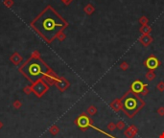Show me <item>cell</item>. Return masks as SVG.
<instances>
[{"label":"cell","mask_w":164,"mask_h":138,"mask_svg":"<svg viewBox=\"0 0 164 138\" xmlns=\"http://www.w3.org/2000/svg\"><path fill=\"white\" fill-rule=\"evenodd\" d=\"M33 26L47 41H51L65 26V22L48 7L34 22Z\"/></svg>","instance_id":"1"},{"label":"cell","mask_w":164,"mask_h":138,"mask_svg":"<svg viewBox=\"0 0 164 138\" xmlns=\"http://www.w3.org/2000/svg\"><path fill=\"white\" fill-rule=\"evenodd\" d=\"M122 99V110L129 118H133L138 111L144 107L145 102L132 91H128Z\"/></svg>","instance_id":"2"},{"label":"cell","mask_w":164,"mask_h":138,"mask_svg":"<svg viewBox=\"0 0 164 138\" xmlns=\"http://www.w3.org/2000/svg\"><path fill=\"white\" fill-rule=\"evenodd\" d=\"M21 71L32 82L38 81L46 73V65L39 59H32L21 68Z\"/></svg>","instance_id":"3"},{"label":"cell","mask_w":164,"mask_h":138,"mask_svg":"<svg viewBox=\"0 0 164 138\" xmlns=\"http://www.w3.org/2000/svg\"><path fill=\"white\" fill-rule=\"evenodd\" d=\"M147 87V85H145L141 81H135L133 83L132 87H130V91L134 94H141L142 91Z\"/></svg>","instance_id":"4"},{"label":"cell","mask_w":164,"mask_h":138,"mask_svg":"<svg viewBox=\"0 0 164 138\" xmlns=\"http://www.w3.org/2000/svg\"><path fill=\"white\" fill-rule=\"evenodd\" d=\"M137 132H138L137 127L134 125H130L126 129V130H124V135L126 136V138H133L137 134Z\"/></svg>","instance_id":"5"},{"label":"cell","mask_w":164,"mask_h":138,"mask_svg":"<svg viewBox=\"0 0 164 138\" xmlns=\"http://www.w3.org/2000/svg\"><path fill=\"white\" fill-rule=\"evenodd\" d=\"M145 64H146V66H147L149 69H152V70H154V69L158 67L159 60L156 59L155 56H151L147 60H146Z\"/></svg>","instance_id":"6"},{"label":"cell","mask_w":164,"mask_h":138,"mask_svg":"<svg viewBox=\"0 0 164 138\" xmlns=\"http://www.w3.org/2000/svg\"><path fill=\"white\" fill-rule=\"evenodd\" d=\"M109 107H111L115 112H118L119 110H122V99H115L113 102H111V103L109 104Z\"/></svg>","instance_id":"7"},{"label":"cell","mask_w":164,"mask_h":138,"mask_svg":"<svg viewBox=\"0 0 164 138\" xmlns=\"http://www.w3.org/2000/svg\"><path fill=\"white\" fill-rule=\"evenodd\" d=\"M96 113H97V108H96V107L90 106L88 107V110H87V114L90 115V116H93V115H95Z\"/></svg>","instance_id":"8"},{"label":"cell","mask_w":164,"mask_h":138,"mask_svg":"<svg viewBox=\"0 0 164 138\" xmlns=\"http://www.w3.org/2000/svg\"><path fill=\"white\" fill-rule=\"evenodd\" d=\"M126 128V124L123 121H118V123L116 124V129H118L119 130H123Z\"/></svg>","instance_id":"9"},{"label":"cell","mask_w":164,"mask_h":138,"mask_svg":"<svg viewBox=\"0 0 164 138\" xmlns=\"http://www.w3.org/2000/svg\"><path fill=\"white\" fill-rule=\"evenodd\" d=\"M107 129H108V130H109V132H114L116 129V124H114L113 122L108 123V125L107 126Z\"/></svg>","instance_id":"10"},{"label":"cell","mask_w":164,"mask_h":138,"mask_svg":"<svg viewBox=\"0 0 164 138\" xmlns=\"http://www.w3.org/2000/svg\"><path fill=\"white\" fill-rule=\"evenodd\" d=\"M158 113L160 116H164V107H160L158 110Z\"/></svg>","instance_id":"11"},{"label":"cell","mask_w":164,"mask_h":138,"mask_svg":"<svg viewBox=\"0 0 164 138\" xmlns=\"http://www.w3.org/2000/svg\"><path fill=\"white\" fill-rule=\"evenodd\" d=\"M158 89L161 92L164 91V83H159V85H158Z\"/></svg>","instance_id":"12"},{"label":"cell","mask_w":164,"mask_h":138,"mask_svg":"<svg viewBox=\"0 0 164 138\" xmlns=\"http://www.w3.org/2000/svg\"><path fill=\"white\" fill-rule=\"evenodd\" d=\"M146 78H147L149 81H152V80H154L155 78V75L153 73H148L147 75H146Z\"/></svg>","instance_id":"13"},{"label":"cell","mask_w":164,"mask_h":138,"mask_svg":"<svg viewBox=\"0 0 164 138\" xmlns=\"http://www.w3.org/2000/svg\"><path fill=\"white\" fill-rule=\"evenodd\" d=\"M148 92H149V90L147 89V87H146L143 91H142V93H141V95H143V96H145V95H147L148 94Z\"/></svg>","instance_id":"14"},{"label":"cell","mask_w":164,"mask_h":138,"mask_svg":"<svg viewBox=\"0 0 164 138\" xmlns=\"http://www.w3.org/2000/svg\"><path fill=\"white\" fill-rule=\"evenodd\" d=\"M158 138H164V132L161 134H160V135L158 136Z\"/></svg>","instance_id":"15"}]
</instances>
